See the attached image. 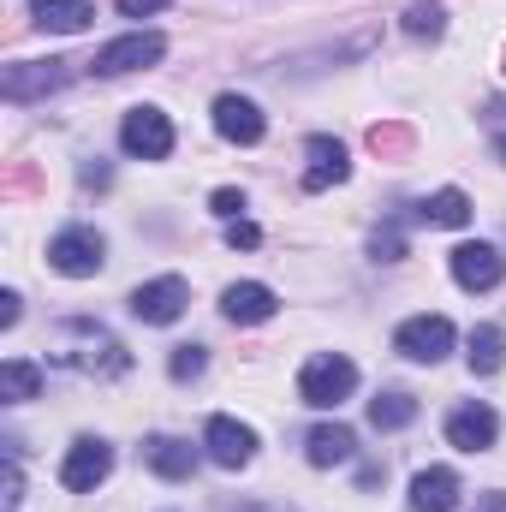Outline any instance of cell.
Instances as JSON below:
<instances>
[{
	"instance_id": "cell-24",
	"label": "cell",
	"mask_w": 506,
	"mask_h": 512,
	"mask_svg": "<svg viewBox=\"0 0 506 512\" xmlns=\"http://www.w3.org/2000/svg\"><path fill=\"white\" fill-rule=\"evenodd\" d=\"M441 30H447V12H441L435 0H417V6L405 12V36H411V42H435Z\"/></svg>"
},
{
	"instance_id": "cell-16",
	"label": "cell",
	"mask_w": 506,
	"mask_h": 512,
	"mask_svg": "<svg viewBox=\"0 0 506 512\" xmlns=\"http://www.w3.org/2000/svg\"><path fill=\"white\" fill-rule=\"evenodd\" d=\"M459 507V471L453 465H429L411 477V512H453Z\"/></svg>"
},
{
	"instance_id": "cell-27",
	"label": "cell",
	"mask_w": 506,
	"mask_h": 512,
	"mask_svg": "<svg viewBox=\"0 0 506 512\" xmlns=\"http://www.w3.org/2000/svg\"><path fill=\"white\" fill-rule=\"evenodd\" d=\"M209 203H215V215H221V221H245V191H215Z\"/></svg>"
},
{
	"instance_id": "cell-8",
	"label": "cell",
	"mask_w": 506,
	"mask_h": 512,
	"mask_svg": "<svg viewBox=\"0 0 506 512\" xmlns=\"http://www.w3.org/2000/svg\"><path fill=\"white\" fill-rule=\"evenodd\" d=\"M447 441H453L459 453H489V447L501 441V417H495V405H483V399L453 405V411H447Z\"/></svg>"
},
{
	"instance_id": "cell-19",
	"label": "cell",
	"mask_w": 506,
	"mask_h": 512,
	"mask_svg": "<svg viewBox=\"0 0 506 512\" xmlns=\"http://www.w3.org/2000/svg\"><path fill=\"white\" fill-rule=\"evenodd\" d=\"M90 18H96L90 0H30V24H36V30H60V36H72V30H84Z\"/></svg>"
},
{
	"instance_id": "cell-3",
	"label": "cell",
	"mask_w": 506,
	"mask_h": 512,
	"mask_svg": "<svg viewBox=\"0 0 506 512\" xmlns=\"http://www.w3.org/2000/svg\"><path fill=\"white\" fill-rule=\"evenodd\" d=\"M161 54H167V36H161V30H131V36H114V42L96 48L90 72H96V78H126V72L155 66Z\"/></svg>"
},
{
	"instance_id": "cell-9",
	"label": "cell",
	"mask_w": 506,
	"mask_h": 512,
	"mask_svg": "<svg viewBox=\"0 0 506 512\" xmlns=\"http://www.w3.org/2000/svg\"><path fill=\"white\" fill-rule=\"evenodd\" d=\"M108 471H114V447H108V441H96V435L72 441V447H66V459H60V483H66L72 495H90L96 483H108Z\"/></svg>"
},
{
	"instance_id": "cell-25",
	"label": "cell",
	"mask_w": 506,
	"mask_h": 512,
	"mask_svg": "<svg viewBox=\"0 0 506 512\" xmlns=\"http://www.w3.org/2000/svg\"><path fill=\"white\" fill-rule=\"evenodd\" d=\"M203 364H209V352H203V346H173L167 376H173V382H197V376H203Z\"/></svg>"
},
{
	"instance_id": "cell-31",
	"label": "cell",
	"mask_w": 506,
	"mask_h": 512,
	"mask_svg": "<svg viewBox=\"0 0 506 512\" xmlns=\"http://www.w3.org/2000/svg\"><path fill=\"white\" fill-rule=\"evenodd\" d=\"M477 512H506V489H495V495H483V501H477Z\"/></svg>"
},
{
	"instance_id": "cell-6",
	"label": "cell",
	"mask_w": 506,
	"mask_h": 512,
	"mask_svg": "<svg viewBox=\"0 0 506 512\" xmlns=\"http://www.w3.org/2000/svg\"><path fill=\"white\" fill-rule=\"evenodd\" d=\"M120 149L131 161H167L173 155V120L161 108H131L120 126Z\"/></svg>"
},
{
	"instance_id": "cell-2",
	"label": "cell",
	"mask_w": 506,
	"mask_h": 512,
	"mask_svg": "<svg viewBox=\"0 0 506 512\" xmlns=\"http://www.w3.org/2000/svg\"><path fill=\"white\" fill-rule=\"evenodd\" d=\"M352 393H358V364L340 358V352H322V358H310V364L298 370V399L316 405V411H334V405H346Z\"/></svg>"
},
{
	"instance_id": "cell-13",
	"label": "cell",
	"mask_w": 506,
	"mask_h": 512,
	"mask_svg": "<svg viewBox=\"0 0 506 512\" xmlns=\"http://www.w3.org/2000/svg\"><path fill=\"white\" fill-rule=\"evenodd\" d=\"M274 310H280V298H274V286H262V280H239V286H227V292H221V316H227V322H239V328L268 322Z\"/></svg>"
},
{
	"instance_id": "cell-15",
	"label": "cell",
	"mask_w": 506,
	"mask_h": 512,
	"mask_svg": "<svg viewBox=\"0 0 506 512\" xmlns=\"http://www.w3.org/2000/svg\"><path fill=\"white\" fill-rule=\"evenodd\" d=\"M304 459H310L316 471H328V465H352V459H358V435H352L346 423H316V429L304 435Z\"/></svg>"
},
{
	"instance_id": "cell-14",
	"label": "cell",
	"mask_w": 506,
	"mask_h": 512,
	"mask_svg": "<svg viewBox=\"0 0 506 512\" xmlns=\"http://www.w3.org/2000/svg\"><path fill=\"white\" fill-rule=\"evenodd\" d=\"M304 155H310V167H304V191H334V185H346V173H352L346 143H334V137H310Z\"/></svg>"
},
{
	"instance_id": "cell-10",
	"label": "cell",
	"mask_w": 506,
	"mask_h": 512,
	"mask_svg": "<svg viewBox=\"0 0 506 512\" xmlns=\"http://www.w3.org/2000/svg\"><path fill=\"white\" fill-rule=\"evenodd\" d=\"M203 447H209V459H215L221 471H245V465L256 459V429L239 423V417H209Z\"/></svg>"
},
{
	"instance_id": "cell-7",
	"label": "cell",
	"mask_w": 506,
	"mask_h": 512,
	"mask_svg": "<svg viewBox=\"0 0 506 512\" xmlns=\"http://www.w3.org/2000/svg\"><path fill=\"white\" fill-rule=\"evenodd\" d=\"M393 352L411 358V364H441L453 352V322L447 316H411V322H399Z\"/></svg>"
},
{
	"instance_id": "cell-29",
	"label": "cell",
	"mask_w": 506,
	"mask_h": 512,
	"mask_svg": "<svg viewBox=\"0 0 506 512\" xmlns=\"http://www.w3.org/2000/svg\"><path fill=\"white\" fill-rule=\"evenodd\" d=\"M18 316H24L18 310V292H0V328H18Z\"/></svg>"
},
{
	"instance_id": "cell-17",
	"label": "cell",
	"mask_w": 506,
	"mask_h": 512,
	"mask_svg": "<svg viewBox=\"0 0 506 512\" xmlns=\"http://www.w3.org/2000/svg\"><path fill=\"white\" fill-rule=\"evenodd\" d=\"M215 131H221L227 143H262L268 120H262V108H256L251 96H221V102H215Z\"/></svg>"
},
{
	"instance_id": "cell-4",
	"label": "cell",
	"mask_w": 506,
	"mask_h": 512,
	"mask_svg": "<svg viewBox=\"0 0 506 512\" xmlns=\"http://www.w3.org/2000/svg\"><path fill=\"white\" fill-rule=\"evenodd\" d=\"M102 262H108V239L96 227H66L48 245V268L66 280H90V274H102Z\"/></svg>"
},
{
	"instance_id": "cell-18",
	"label": "cell",
	"mask_w": 506,
	"mask_h": 512,
	"mask_svg": "<svg viewBox=\"0 0 506 512\" xmlns=\"http://www.w3.org/2000/svg\"><path fill=\"white\" fill-rule=\"evenodd\" d=\"M143 459H149V471L167 477V483H185V477L197 471V447H185V441H173V435L143 441Z\"/></svg>"
},
{
	"instance_id": "cell-28",
	"label": "cell",
	"mask_w": 506,
	"mask_h": 512,
	"mask_svg": "<svg viewBox=\"0 0 506 512\" xmlns=\"http://www.w3.org/2000/svg\"><path fill=\"white\" fill-rule=\"evenodd\" d=\"M173 0H120V12L126 18H155V12H167Z\"/></svg>"
},
{
	"instance_id": "cell-11",
	"label": "cell",
	"mask_w": 506,
	"mask_h": 512,
	"mask_svg": "<svg viewBox=\"0 0 506 512\" xmlns=\"http://www.w3.org/2000/svg\"><path fill=\"white\" fill-rule=\"evenodd\" d=\"M72 60H24V66H6V78H0V96L6 102H36V96H48V90H60L72 72H66Z\"/></svg>"
},
{
	"instance_id": "cell-1",
	"label": "cell",
	"mask_w": 506,
	"mask_h": 512,
	"mask_svg": "<svg viewBox=\"0 0 506 512\" xmlns=\"http://www.w3.org/2000/svg\"><path fill=\"white\" fill-rule=\"evenodd\" d=\"M54 364L78 370V376H126V352L108 328L96 322H66L54 328Z\"/></svg>"
},
{
	"instance_id": "cell-21",
	"label": "cell",
	"mask_w": 506,
	"mask_h": 512,
	"mask_svg": "<svg viewBox=\"0 0 506 512\" xmlns=\"http://www.w3.org/2000/svg\"><path fill=\"white\" fill-rule=\"evenodd\" d=\"M471 376H495L506 364V334L495 328V322H483V328H471Z\"/></svg>"
},
{
	"instance_id": "cell-26",
	"label": "cell",
	"mask_w": 506,
	"mask_h": 512,
	"mask_svg": "<svg viewBox=\"0 0 506 512\" xmlns=\"http://www.w3.org/2000/svg\"><path fill=\"white\" fill-rule=\"evenodd\" d=\"M0 512H18V501H24V477H18V459H6V477H0Z\"/></svg>"
},
{
	"instance_id": "cell-5",
	"label": "cell",
	"mask_w": 506,
	"mask_h": 512,
	"mask_svg": "<svg viewBox=\"0 0 506 512\" xmlns=\"http://www.w3.org/2000/svg\"><path fill=\"white\" fill-rule=\"evenodd\" d=\"M185 304H191V286H185L179 274H155V280H143V286L131 292V316H137V322H149V328L179 322V316H185Z\"/></svg>"
},
{
	"instance_id": "cell-23",
	"label": "cell",
	"mask_w": 506,
	"mask_h": 512,
	"mask_svg": "<svg viewBox=\"0 0 506 512\" xmlns=\"http://www.w3.org/2000/svg\"><path fill=\"white\" fill-rule=\"evenodd\" d=\"M411 417H417V399L399 393V387H387L381 399H370V423H376V429H405Z\"/></svg>"
},
{
	"instance_id": "cell-12",
	"label": "cell",
	"mask_w": 506,
	"mask_h": 512,
	"mask_svg": "<svg viewBox=\"0 0 506 512\" xmlns=\"http://www.w3.org/2000/svg\"><path fill=\"white\" fill-rule=\"evenodd\" d=\"M453 280H459L465 292H495L506 280V256L495 251V245H483V239H477V245H459V251H453Z\"/></svg>"
},
{
	"instance_id": "cell-30",
	"label": "cell",
	"mask_w": 506,
	"mask_h": 512,
	"mask_svg": "<svg viewBox=\"0 0 506 512\" xmlns=\"http://www.w3.org/2000/svg\"><path fill=\"white\" fill-rule=\"evenodd\" d=\"M227 239H233V245H245V251H251L256 239H262V233H256L251 221H233V227H227Z\"/></svg>"
},
{
	"instance_id": "cell-22",
	"label": "cell",
	"mask_w": 506,
	"mask_h": 512,
	"mask_svg": "<svg viewBox=\"0 0 506 512\" xmlns=\"http://www.w3.org/2000/svg\"><path fill=\"white\" fill-rule=\"evenodd\" d=\"M36 393H42V370H36V364H24V358H6V364H0V399L24 405V399H36Z\"/></svg>"
},
{
	"instance_id": "cell-20",
	"label": "cell",
	"mask_w": 506,
	"mask_h": 512,
	"mask_svg": "<svg viewBox=\"0 0 506 512\" xmlns=\"http://www.w3.org/2000/svg\"><path fill=\"white\" fill-rule=\"evenodd\" d=\"M417 215H423L429 227H465V221H471V197H465L459 185H447V191L423 197V203H417Z\"/></svg>"
}]
</instances>
